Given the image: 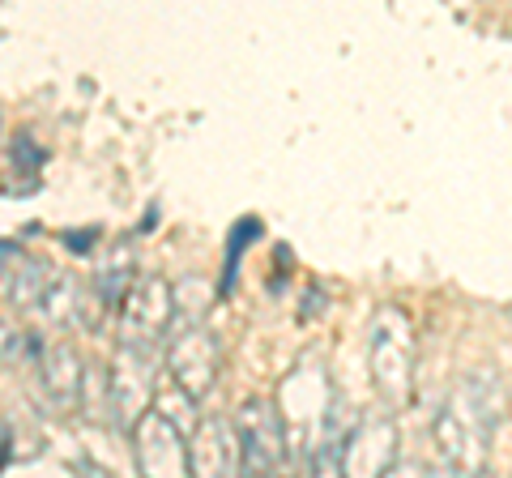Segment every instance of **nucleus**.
I'll return each mask as SVG.
<instances>
[{
    "instance_id": "7",
    "label": "nucleus",
    "mask_w": 512,
    "mask_h": 478,
    "mask_svg": "<svg viewBox=\"0 0 512 478\" xmlns=\"http://www.w3.org/2000/svg\"><path fill=\"white\" fill-rule=\"evenodd\" d=\"M133 432V453L137 470L150 478H180L188 474V453H184V432L175 427L167 414H158L154 406L128 427Z\"/></svg>"
},
{
    "instance_id": "14",
    "label": "nucleus",
    "mask_w": 512,
    "mask_h": 478,
    "mask_svg": "<svg viewBox=\"0 0 512 478\" xmlns=\"http://www.w3.org/2000/svg\"><path fill=\"white\" fill-rule=\"evenodd\" d=\"M39 346H43V342H39L26 325L0 321V363H5V368H26V363H35Z\"/></svg>"
},
{
    "instance_id": "3",
    "label": "nucleus",
    "mask_w": 512,
    "mask_h": 478,
    "mask_svg": "<svg viewBox=\"0 0 512 478\" xmlns=\"http://www.w3.org/2000/svg\"><path fill=\"white\" fill-rule=\"evenodd\" d=\"M235 440H239V470L244 474H278L286 466V423L282 410L265 397H252V402L239 406L235 414Z\"/></svg>"
},
{
    "instance_id": "2",
    "label": "nucleus",
    "mask_w": 512,
    "mask_h": 478,
    "mask_svg": "<svg viewBox=\"0 0 512 478\" xmlns=\"http://www.w3.org/2000/svg\"><path fill=\"white\" fill-rule=\"evenodd\" d=\"M171 333V282L167 278H133V286L120 299V346L163 355V342Z\"/></svg>"
},
{
    "instance_id": "12",
    "label": "nucleus",
    "mask_w": 512,
    "mask_h": 478,
    "mask_svg": "<svg viewBox=\"0 0 512 478\" xmlns=\"http://www.w3.org/2000/svg\"><path fill=\"white\" fill-rule=\"evenodd\" d=\"M329 402H333V393H329V380L320 372H299V376L286 380V414H282L286 449H291V440H303V436L316 440L320 423H325V414H329Z\"/></svg>"
},
{
    "instance_id": "10",
    "label": "nucleus",
    "mask_w": 512,
    "mask_h": 478,
    "mask_svg": "<svg viewBox=\"0 0 512 478\" xmlns=\"http://www.w3.org/2000/svg\"><path fill=\"white\" fill-rule=\"evenodd\" d=\"M504 406H508L504 376H500V372H491V368L470 372V376H466V385H461V393H457V402H453V410H457L461 419H466L487 444H491V436L504 427V414H508Z\"/></svg>"
},
{
    "instance_id": "8",
    "label": "nucleus",
    "mask_w": 512,
    "mask_h": 478,
    "mask_svg": "<svg viewBox=\"0 0 512 478\" xmlns=\"http://www.w3.org/2000/svg\"><path fill=\"white\" fill-rule=\"evenodd\" d=\"M184 453H188V474H197V478L239 474L235 419H222V414H205V419H197L188 440H184Z\"/></svg>"
},
{
    "instance_id": "5",
    "label": "nucleus",
    "mask_w": 512,
    "mask_h": 478,
    "mask_svg": "<svg viewBox=\"0 0 512 478\" xmlns=\"http://www.w3.org/2000/svg\"><path fill=\"white\" fill-rule=\"evenodd\" d=\"M154 372H158V355H150V350H133V346L116 350V363H111L107 376V410L111 423L124 427V432L154 406Z\"/></svg>"
},
{
    "instance_id": "4",
    "label": "nucleus",
    "mask_w": 512,
    "mask_h": 478,
    "mask_svg": "<svg viewBox=\"0 0 512 478\" xmlns=\"http://www.w3.org/2000/svg\"><path fill=\"white\" fill-rule=\"evenodd\" d=\"M163 359H167V372L175 380V389H184L188 397H197L201 402V397L214 389V380H218L222 346L205 325H184V329L167 333Z\"/></svg>"
},
{
    "instance_id": "11",
    "label": "nucleus",
    "mask_w": 512,
    "mask_h": 478,
    "mask_svg": "<svg viewBox=\"0 0 512 478\" xmlns=\"http://www.w3.org/2000/svg\"><path fill=\"white\" fill-rule=\"evenodd\" d=\"M431 444H436L440 466L453 474H474L487 466V440L478 436L453 406H444L436 419H431Z\"/></svg>"
},
{
    "instance_id": "9",
    "label": "nucleus",
    "mask_w": 512,
    "mask_h": 478,
    "mask_svg": "<svg viewBox=\"0 0 512 478\" xmlns=\"http://www.w3.org/2000/svg\"><path fill=\"white\" fill-rule=\"evenodd\" d=\"M397 466V423L389 414H367L346 432V453H342V474H389Z\"/></svg>"
},
{
    "instance_id": "6",
    "label": "nucleus",
    "mask_w": 512,
    "mask_h": 478,
    "mask_svg": "<svg viewBox=\"0 0 512 478\" xmlns=\"http://www.w3.org/2000/svg\"><path fill=\"white\" fill-rule=\"evenodd\" d=\"M35 385L47 410L69 414L82 406V389H86V359L77 355V346L69 342H43L35 355Z\"/></svg>"
},
{
    "instance_id": "1",
    "label": "nucleus",
    "mask_w": 512,
    "mask_h": 478,
    "mask_svg": "<svg viewBox=\"0 0 512 478\" xmlns=\"http://www.w3.org/2000/svg\"><path fill=\"white\" fill-rule=\"evenodd\" d=\"M372 385L393 410L406 406L414 389V329L397 308H384L372 325Z\"/></svg>"
},
{
    "instance_id": "15",
    "label": "nucleus",
    "mask_w": 512,
    "mask_h": 478,
    "mask_svg": "<svg viewBox=\"0 0 512 478\" xmlns=\"http://www.w3.org/2000/svg\"><path fill=\"white\" fill-rule=\"evenodd\" d=\"M261 235V222L256 218H239L231 227V239H227V274H222V295L235 291V274H239V261H244V248L252 239Z\"/></svg>"
},
{
    "instance_id": "13",
    "label": "nucleus",
    "mask_w": 512,
    "mask_h": 478,
    "mask_svg": "<svg viewBox=\"0 0 512 478\" xmlns=\"http://www.w3.org/2000/svg\"><path fill=\"white\" fill-rule=\"evenodd\" d=\"M133 278H137V269H133V248H111V257L94 269L90 274V295L99 299V308H120V299H124V291L133 286Z\"/></svg>"
}]
</instances>
